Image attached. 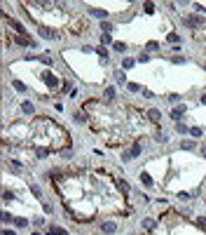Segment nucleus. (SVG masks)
I'll use <instances>...</instances> for the list:
<instances>
[{
    "instance_id": "nucleus-1",
    "label": "nucleus",
    "mask_w": 206,
    "mask_h": 235,
    "mask_svg": "<svg viewBox=\"0 0 206 235\" xmlns=\"http://www.w3.org/2000/svg\"><path fill=\"white\" fill-rule=\"evenodd\" d=\"M183 21H185V26H190V28H197V26H202V17H197V14H192V17L183 19Z\"/></svg>"
},
{
    "instance_id": "nucleus-2",
    "label": "nucleus",
    "mask_w": 206,
    "mask_h": 235,
    "mask_svg": "<svg viewBox=\"0 0 206 235\" xmlns=\"http://www.w3.org/2000/svg\"><path fill=\"white\" fill-rule=\"evenodd\" d=\"M148 118H150L152 122H159V120H162V111H157V108H150V111H148Z\"/></svg>"
},
{
    "instance_id": "nucleus-3",
    "label": "nucleus",
    "mask_w": 206,
    "mask_h": 235,
    "mask_svg": "<svg viewBox=\"0 0 206 235\" xmlns=\"http://www.w3.org/2000/svg\"><path fill=\"white\" fill-rule=\"evenodd\" d=\"M103 233H115V231H117V223H115V221H103Z\"/></svg>"
},
{
    "instance_id": "nucleus-4",
    "label": "nucleus",
    "mask_w": 206,
    "mask_h": 235,
    "mask_svg": "<svg viewBox=\"0 0 206 235\" xmlns=\"http://www.w3.org/2000/svg\"><path fill=\"white\" fill-rule=\"evenodd\" d=\"M47 235H66V231H63V228H59V226H49Z\"/></svg>"
},
{
    "instance_id": "nucleus-5",
    "label": "nucleus",
    "mask_w": 206,
    "mask_h": 235,
    "mask_svg": "<svg viewBox=\"0 0 206 235\" xmlns=\"http://www.w3.org/2000/svg\"><path fill=\"white\" fill-rule=\"evenodd\" d=\"M183 113H185V106H180V108H173V111H171V118H173V120H178Z\"/></svg>"
},
{
    "instance_id": "nucleus-6",
    "label": "nucleus",
    "mask_w": 206,
    "mask_h": 235,
    "mask_svg": "<svg viewBox=\"0 0 206 235\" xmlns=\"http://www.w3.org/2000/svg\"><path fill=\"white\" fill-rule=\"evenodd\" d=\"M129 153H131V158H136V155H140V143H134V146H131V151H129Z\"/></svg>"
},
{
    "instance_id": "nucleus-7",
    "label": "nucleus",
    "mask_w": 206,
    "mask_h": 235,
    "mask_svg": "<svg viewBox=\"0 0 206 235\" xmlns=\"http://www.w3.org/2000/svg\"><path fill=\"white\" fill-rule=\"evenodd\" d=\"M21 108H24V113H33V103H31V101H24Z\"/></svg>"
},
{
    "instance_id": "nucleus-8",
    "label": "nucleus",
    "mask_w": 206,
    "mask_h": 235,
    "mask_svg": "<svg viewBox=\"0 0 206 235\" xmlns=\"http://www.w3.org/2000/svg\"><path fill=\"white\" fill-rule=\"evenodd\" d=\"M166 40H169V42H178L180 35H178V33H169V35H166Z\"/></svg>"
},
{
    "instance_id": "nucleus-9",
    "label": "nucleus",
    "mask_w": 206,
    "mask_h": 235,
    "mask_svg": "<svg viewBox=\"0 0 206 235\" xmlns=\"http://www.w3.org/2000/svg\"><path fill=\"white\" fill-rule=\"evenodd\" d=\"M180 146H183V148H185V151H192V148H194V141H183V143H180Z\"/></svg>"
},
{
    "instance_id": "nucleus-10",
    "label": "nucleus",
    "mask_w": 206,
    "mask_h": 235,
    "mask_svg": "<svg viewBox=\"0 0 206 235\" xmlns=\"http://www.w3.org/2000/svg\"><path fill=\"white\" fill-rule=\"evenodd\" d=\"M140 181H143V183H145V186H152V179H150V176H148V174H140Z\"/></svg>"
},
{
    "instance_id": "nucleus-11",
    "label": "nucleus",
    "mask_w": 206,
    "mask_h": 235,
    "mask_svg": "<svg viewBox=\"0 0 206 235\" xmlns=\"http://www.w3.org/2000/svg\"><path fill=\"white\" fill-rule=\"evenodd\" d=\"M89 12H91L94 17H105V9H96V7H94V9H89Z\"/></svg>"
},
{
    "instance_id": "nucleus-12",
    "label": "nucleus",
    "mask_w": 206,
    "mask_h": 235,
    "mask_svg": "<svg viewBox=\"0 0 206 235\" xmlns=\"http://www.w3.org/2000/svg\"><path fill=\"white\" fill-rule=\"evenodd\" d=\"M14 87H17L19 92H26V85H24V82H19V80H14Z\"/></svg>"
},
{
    "instance_id": "nucleus-13",
    "label": "nucleus",
    "mask_w": 206,
    "mask_h": 235,
    "mask_svg": "<svg viewBox=\"0 0 206 235\" xmlns=\"http://www.w3.org/2000/svg\"><path fill=\"white\" fill-rule=\"evenodd\" d=\"M115 49H117V52H124L127 45H124V42H115Z\"/></svg>"
},
{
    "instance_id": "nucleus-14",
    "label": "nucleus",
    "mask_w": 206,
    "mask_h": 235,
    "mask_svg": "<svg viewBox=\"0 0 206 235\" xmlns=\"http://www.w3.org/2000/svg\"><path fill=\"white\" fill-rule=\"evenodd\" d=\"M73 118H75V122H80V125H82V122H84V115H82V113H75V115H73Z\"/></svg>"
},
{
    "instance_id": "nucleus-15",
    "label": "nucleus",
    "mask_w": 206,
    "mask_h": 235,
    "mask_svg": "<svg viewBox=\"0 0 206 235\" xmlns=\"http://www.w3.org/2000/svg\"><path fill=\"white\" fill-rule=\"evenodd\" d=\"M101 28H103V33H110V31H112V24H105V21H103Z\"/></svg>"
},
{
    "instance_id": "nucleus-16",
    "label": "nucleus",
    "mask_w": 206,
    "mask_h": 235,
    "mask_svg": "<svg viewBox=\"0 0 206 235\" xmlns=\"http://www.w3.org/2000/svg\"><path fill=\"white\" fill-rule=\"evenodd\" d=\"M105 97H108V99H112V97H115V89H112V87H108V89H105Z\"/></svg>"
},
{
    "instance_id": "nucleus-17",
    "label": "nucleus",
    "mask_w": 206,
    "mask_h": 235,
    "mask_svg": "<svg viewBox=\"0 0 206 235\" xmlns=\"http://www.w3.org/2000/svg\"><path fill=\"white\" fill-rule=\"evenodd\" d=\"M122 66H124V68H131V66H134V59H124V64H122Z\"/></svg>"
},
{
    "instance_id": "nucleus-18",
    "label": "nucleus",
    "mask_w": 206,
    "mask_h": 235,
    "mask_svg": "<svg viewBox=\"0 0 206 235\" xmlns=\"http://www.w3.org/2000/svg\"><path fill=\"white\" fill-rule=\"evenodd\" d=\"M115 78H117L120 82H124V73H122V71H117V73H115Z\"/></svg>"
},
{
    "instance_id": "nucleus-19",
    "label": "nucleus",
    "mask_w": 206,
    "mask_h": 235,
    "mask_svg": "<svg viewBox=\"0 0 206 235\" xmlns=\"http://www.w3.org/2000/svg\"><path fill=\"white\" fill-rule=\"evenodd\" d=\"M190 132H192V134H194V136H202V130H199V127H192Z\"/></svg>"
},
{
    "instance_id": "nucleus-20",
    "label": "nucleus",
    "mask_w": 206,
    "mask_h": 235,
    "mask_svg": "<svg viewBox=\"0 0 206 235\" xmlns=\"http://www.w3.org/2000/svg\"><path fill=\"white\" fill-rule=\"evenodd\" d=\"M199 226H204V228H206V219H199Z\"/></svg>"
},
{
    "instance_id": "nucleus-21",
    "label": "nucleus",
    "mask_w": 206,
    "mask_h": 235,
    "mask_svg": "<svg viewBox=\"0 0 206 235\" xmlns=\"http://www.w3.org/2000/svg\"><path fill=\"white\" fill-rule=\"evenodd\" d=\"M202 155H204V158H206V143H204V146H202Z\"/></svg>"
},
{
    "instance_id": "nucleus-22",
    "label": "nucleus",
    "mask_w": 206,
    "mask_h": 235,
    "mask_svg": "<svg viewBox=\"0 0 206 235\" xmlns=\"http://www.w3.org/2000/svg\"><path fill=\"white\" fill-rule=\"evenodd\" d=\"M202 103H206V94H204V97H202Z\"/></svg>"
}]
</instances>
